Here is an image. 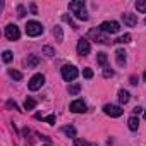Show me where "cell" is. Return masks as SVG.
<instances>
[{
    "mask_svg": "<svg viewBox=\"0 0 146 146\" xmlns=\"http://www.w3.org/2000/svg\"><path fill=\"white\" fill-rule=\"evenodd\" d=\"M81 91V84L79 83H72V84H69V93L70 95H78Z\"/></svg>",
    "mask_w": 146,
    "mask_h": 146,
    "instance_id": "cell-16",
    "label": "cell"
},
{
    "mask_svg": "<svg viewBox=\"0 0 146 146\" xmlns=\"http://www.w3.org/2000/svg\"><path fill=\"white\" fill-rule=\"evenodd\" d=\"M31 12L36 14V5H35V4H31Z\"/></svg>",
    "mask_w": 146,
    "mask_h": 146,
    "instance_id": "cell-35",
    "label": "cell"
},
{
    "mask_svg": "<svg viewBox=\"0 0 146 146\" xmlns=\"http://www.w3.org/2000/svg\"><path fill=\"white\" fill-rule=\"evenodd\" d=\"M144 23H146V19H144Z\"/></svg>",
    "mask_w": 146,
    "mask_h": 146,
    "instance_id": "cell-39",
    "label": "cell"
},
{
    "mask_svg": "<svg viewBox=\"0 0 146 146\" xmlns=\"http://www.w3.org/2000/svg\"><path fill=\"white\" fill-rule=\"evenodd\" d=\"M144 119H146V110H144Z\"/></svg>",
    "mask_w": 146,
    "mask_h": 146,
    "instance_id": "cell-37",
    "label": "cell"
},
{
    "mask_svg": "<svg viewBox=\"0 0 146 146\" xmlns=\"http://www.w3.org/2000/svg\"><path fill=\"white\" fill-rule=\"evenodd\" d=\"M83 76H84L86 79H91V78H93V70H91L90 67H86V69L83 70Z\"/></svg>",
    "mask_w": 146,
    "mask_h": 146,
    "instance_id": "cell-28",
    "label": "cell"
},
{
    "mask_svg": "<svg viewBox=\"0 0 146 146\" xmlns=\"http://www.w3.org/2000/svg\"><path fill=\"white\" fill-rule=\"evenodd\" d=\"M43 84H45V76H43V74H35V76L29 79L28 88H29L31 91H38Z\"/></svg>",
    "mask_w": 146,
    "mask_h": 146,
    "instance_id": "cell-6",
    "label": "cell"
},
{
    "mask_svg": "<svg viewBox=\"0 0 146 146\" xmlns=\"http://www.w3.org/2000/svg\"><path fill=\"white\" fill-rule=\"evenodd\" d=\"M122 21H124V24H127L129 28H134V26L137 24V17H136L134 14H129V12H124V14H122Z\"/></svg>",
    "mask_w": 146,
    "mask_h": 146,
    "instance_id": "cell-11",
    "label": "cell"
},
{
    "mask_svg": "<svg viewBox=\"0 0 146 146\" xmlns=\"http://www.w3.org/2000/svg\"><path fill=\"white\" fill-rule=\"evenodd\" d=\"M9 76L12 78V79H16V81H21L23 79V74L19 70H14V69H9Z\"/></svg>",
    "mask_w": 146,
    "mask_h": 146,
    "instance_id": "cell-18",
    "label": "cell"
},
{
    "mask_svg": "<svg viewBox=\"0 0 146 146\" xmlns=\"http://www.w3.org/2000/svg\"><path fill=\"white\" fill-rule=\"evenodd\" d=\"M131 41V35L129 33H125V35H122V36H119L113 43H129Z\"/></svg>",
    "mask_w": 146,
    "mask_h": 146,
    "instance_id": "cell-20",
    "label": "cell"
},
{
    "mask_svg": "<svg viewBox=\"0 0 146 146\" xmlns=\"http://www.w3.org/2000/svg\"><path fill=\"white\" fill-rule=\"evenodd\" d=\"M88 36H90V38H93V40H95V41H98V43H103V45L113 43V41H110V40H108V36H107L105 33H102V31H100V28H98V29H91V31L88 33Z\"/></svg>",
    "mask_w": 146,
    "mask_h": 146,
    "instance_id": "cell-5",
    "label": "cell"
},
{
    "mask_svg": "<svg viewBox=\"0 0 146 146\" xmlns=\"http://www.w3.org/2000/svg\"><path fill=\"white\" fill-rule=\"evenodd\" d=\"M62 21H64V23H69L74 29H78V26L74 24V21H72V17H70V16H65V14H64V16H62Z\"/></svg>",
    "mask_w": 146,
    "mask_h": 146,
    "instance_id": "cell-25",
    "label": "cell"
},
{
    "mask_svg": "<svg viewBox=\"0 0 146 146\" xmlns=\"http://www.w3.org/2000/svg\"><path fill=\"white\" fill-rule=\"evenodd\" d=\"M43 33V26L38 23V21H29L28 24H26V35L28 36H40Z\"/></svg>",
    "mask_w": 146,
    "mask_h": 146,
    "instance_id": "cell-4",
    "label": "cell"
},
{
    "mask_svg": "<svg viewBox=\"0 0 146 146\" xmlns=\"http://www.w3.org/2000/svg\"><path fill=\"white\" fill-rule=\"evenodd\" d=\"M19 36H21V31H19V28H17L16 24H9V26L5 28V38H7V40L16 41V40H19Z\"/></svg>",
    "mask_w": 146,
    "mask_h": 146,
    "instance_id": "cell-7",
    "label": "cell"
},
{
    "mask_svg": "<svg viewBox=\"0 0 146 146\" xmlns=\"http://www.w3.org/2000/svg\"><path fill=\"white\" fill-rule=\"evenodd\" d=\"M90 52H91L90 41H88V40H84V38H81V40L78 41V53H79V55H83V57H86Z\"/></svg>",
    "mask_w": 146,
    "mask_h": 146,
    "instance_id": "cell-9",
    "label": "cell"
},
{
    "mask_svg": "<svg viewBox=\"0 0 146 146\" xmlns=\"http://www.w3.org/2000/svg\"><path fill=\"white\" fill-rule=\"evenodd\" d=\"M38 62H40V58H38V57H35V55L28 57V60H26L28 67H36V65H38Z\"/></svg>",
    "mask_w": 146,
    "mask_h": 146,
    "instance_id": "cell-19",
    "label": "cell"
},
{
    "mask_svg": "<svg viewBox=\"0 0 146 146\" xmlns=\"http://www.w3.org/2000/svg\"><path fill=\"white\" fill-rule=\"evenodd\" d=\"M107 60H108V57H107V53H103V52H100V53H98V64L105 67V65H107Z\"/></svg>",
    "mask_w": 146,
    "mask_h": 146,
    "instance_id": "cell-22",
    "label": "cell"
},
{
    "mask_svg": "<svg viewBox=\"0 0 146 146\" xmlns=\"http://www.w3.org/2000/svg\"><path fill=\"white\" fill-rule=\"evenodd\" d=\"M119 29H120V26L117 21H105L100 24V31L105 35H115V33H119Z\"/></svg>",
    "mask_w": 146,
    "mask_h": 146,
    "instance_id": "cell-3",
    "label": "cell"
},
{
    "mask_svg": "<svg viewBox=\"0 0 146 146\" xmlns=\"http://www.w3.org/2000/svg\"><path fill=\"white\" fill-rule=\"evenodd\" d=\"M62 132L67 134L69 137H76V129L72 127V125H65V127H62Z\"/></svg>",
    "mask_w": 146,
    "mask_h": 146,
    "instance_id": "cell-15",
    "label": "cell"
},
{
    "mask_svg": "<svg viewBox=\"0 0 146 146\" xmlns=\"http://www.w3.org/2000/svg\"><path fill=\"white\" fill-rule=\"evenodd\" d=\"M69 108H70V112H74V113H84V112H88V107H86V103H84L83 100L72 102Z\"/></svg>",
    "mask_w": 146,
    "mask_h": 146,
    "instance_id": "cell-8",
    "label": "cell"
},
{
    "mask_svg": "<svg viewBox=\"0 0 146 146\" xmlns=\"http://www.w3.org/2000/svg\"><path fill=\"white\" fill-rule=\"evenodd\" d=\"M43 53L48 55V57H52V55H55V50L52 46H43Z\"/></svg>",
    "mask_w": 146,
    "mask_h": 146,
    "instance_id": "cell-29",
    "label": "cell"
},
{
    "mask_svg": "<svg viewBox=\"0 0 146 146\" xmlns=\"http://www.w3.org/2000/svg\"><path fill=\"white\" fill-rule=\"evenodd\" d=\"M125 55H127V53H125L122 48L115 52V58H117V64H119V65H124V64H125Z\"/></svg>",
    "mask_w": 146,
    "mask_h": 146,
    "instance_id": "cell-12",
    "label": "cell"
},
{
    "mask_svg": "<svg viewBox=\"0 0 146 146\" xmlns=\"http://www.w3.org/2000/svg\"><path fill=\"white\" fill-rule=\"evenodd\" d=\"M2 58H4V62H11V60H12V52L5 50V52L2 53Z\"/></svg>",
    "mask_w": 146,
    "mask_h": 146,
    "instance_id": "cell-27",
    "label": "cell"
},
{
    "mask_svg": "<svg viewBox=\"0 0 146 146\" xmlns=\"http://www.w3.org/2000/svg\"><path fill=\"white\" fill-rule=\"evenodd\" d=\"M69 11L74 12V16L81 21H88V12H86V5L83 0H76V2L69 4Z\"/></svg>",
    "mask_w": 146,
    "mask_h": 146,
    "instance_id": "cell-1",
    "label": "cell"
},
{
    "mask_svg": "<svg viewBox=\"0 0 146 146\" xmlns=\"http://www.w3.org/2000/svg\"><path fill=\"white\" fill-rule=\"evenodd\" d=\"M103 112L107 115H110V117H120L124 113V110L120 107H117V105H105L103 107Z\"/></svg>",
    "mask_w": 146,
    "mask_h": 146,
    "instance_id": "cell-10",
    "label": "cell"
},
{
    "mask_svg": "<svg viewBox=\"0 0 146 146\" xmlns=\"http://www.w3.org/2000/svg\"><path fill=\"white\" fill-rule=\"evenodd\" d=\"M132 112H134V115H137V113H141V112H143V108H141V107H136Z\"/></svg>",
    "mask_w": 146,
    "mask_h": 146,
    "instance_id": "cell-33",
    "label": "cell"
},
{
    "mask_svg": "<svg viewBox=\"0 0 146 146\" xmlns=\"http://www.w3.org/2000/svg\"><path fill=\"white\" fill-rule=\"evenodd\" d=\"M78 74H79V70H78L76 65L65 64V65L62 67V78H64V81H74V79L78 78Z\"/></svg>",
    "mask_w": 146,
    "mask_h": 146,
    "instance_id": "cell-2",
    "label": "cell"
},
{
    "mask_svg": "<svg viewBox=\"0 0 146 146\" xmlns=\"http://www.w3.org/2000/svg\"><path fill=\"white\" fill-rule=\"evenodd\" d=\"M136 9L139 12H146V0H137V2H136Z\"/></svg>",
    "mask_w": 146,
    "mask_h": 146,
    "instance_id": "cell-23",
    "label": "cell"
},
{
    "mask_svg": "<svg viewBox=\"0 0 146 146\" xmlns=\"http://www.w3.org/2000/svg\"><path fill=\"white\" fill-rule=\"evenodd\" d=\"M53 36H55L57 41H62V40H64V35H62V28H60V26H55V28H53Z\"/></svg>",
    "mask_w": 146,
    "mask_h": 146,
    "instance_id": "cell-17",
    "label": "cell"
},
{
    "mask_svg": "<svg viewBox=\"0 0 146 146\" xmlns=\"http://www.w3.org/2000/svg\"><path fill=\"white\" fill-rule=\"evenodd\" d=\"M7 107H9V108H12V110H19L17 103H16V102H12V100H9V102H7Z\"/></svg>",
    "mask_w": 146,
    "mask_h": 146,
    "instance_id": "cell-31",
    "label": "cell"
},
{
    "mask_svg": "<svg viewBox=\"0 0 146 146\" xmlns=\"http://www.w3.org/2000/svg\"><path fill=\"white\" fill-rule=\"evenodd\" d=\"M74 144L76 146H95V144H91V143H88V141H84V139H74Z\"/></svg>",
    "mask_w": 146,
    "mask_h": 146,
    "instance_id": "cell-24",
    "label": "cell"
},
{
    "mask_svg": "<svg viewBox=\"0 0 146 146\" xmlns=\"http://www.w3.org/2000/svg\"><path fill=\"white\" fill-rule=\"evenodd\" d=\"M131 84H137V78L136 76H131Z\"/></svg>",
    "mask_w": 146,
    "mask_h": 146,
    "instance_id": "cell-34",
    "label": "cell"
},
{
    "mask_svg": "<svg viewBox=\"0 0 146 146\" xmlns=\"http://www.w3.org/2000/svg\"><path fill=\"white\" fill-rule=\"evenodd\" d=\"M129 98H131L129 91H125V90H120V91H119V102H120V103H127Z\"/></svg>",
    "mask_w": 146,
    "mask_h": 146,
    "instance_id": "cell-13",
    "label": "cell"
},
{
    "mask_svg": "<svg viewBox=\"0 0 146 146\" xmlns=\"http://www.w3.org/2000/svg\"><path fill=\"white\" fill-rule=\"evenodd\" d=\"M127 124H129V129H131V131H137V127H139V120H137L136 115H132Z\"/></svg>",
    "mask_w": 146,
    "mask_h": 146,
    "instance_id": "cell-14",
    "label": "cell"
},
{
    "mask_svg": "<svg viewBox=\"0 0 146 146\" xmlns=\"http://www.w3.org/2000/svg\"><path fill=\"white\" fill-rule=\"evenodd\" d=\"M17 16H19V17H24V16H26V9H24L23 5L17 7Z\"/></svg>",
    "mask_w": 146,
    "mask_h": 146,
    "instance_id": "cell-30",
    "label": "cell"
},
{
    "mask_svg": "<svg viewBox=\"0 0 146 146\" xmlns=\"http://www.w3.org/2000/svg\"><path fill=\"white\" fill-rule=\"evenodd\" d=\"M112 76H113V70H112L110 67H107V65H105V67H103V78H107V79H108V78H112Z\"/></svg>",
    "mask_w": 146,
    "mask_h": 146,
    "instance_id": "cell-26",
    "label": "cell"
},
{
    "mask_svg": "<svg viewBox=\"0 0 146 146\" xmlns=\"http://www.w3.org/2000/svg\"><path fill=\"white\" fill-rule=\"evenodd\" d=\"M143 78H144V81H146V72H144V76H143Z\"/></svg>",
    "mask_w": 146,
    "mask_h": 146,
    "instance_id": "cell-36",
    "label": "cell"
},
{
    "mask_svg": "<svg viewBox=\"0 0 146 146\" xmlns=\"http://www.w3.org/2000/svg\"><path fill=\"white\" fill-rule=\"evenodd\" d=\"M45 146H50V144H45Z\"/></svg>",
    "mask_w": 146,
    "mask_h": 146,
    "instance_id": "cell-38",
    "label": "cell"
},
{
    "mask_svg": "<svg viewBox=\"0 0 146 146\" xmlns=\"http://www.w3.org/2000/svg\"><path fill=\"white\" fill-rule=\"evenodd\" d=\"M36 107V102L33 100V98H28L26 102H24V110H33Z\"/></svg>",
    "mask_w": 146,
    "mask_h": 146,
    "instance_id": "cell-21",
    "label": "cell"
},
{
    "mask_svg": "<svg viewBox=\"0 0 146 146\" xmlns=\"http://www.w3.org/2000/svg\"><path fill=\"white\" fill-rule=\"evenodd\" d=\"M43 120H46L48 124H55V115H48V117H43Z\"/></svg>",
    "mask_w": 146,
    "mask_h": 146,
    "instance_id": "cell-32",
    "label": "cell"
}]
</instances>
